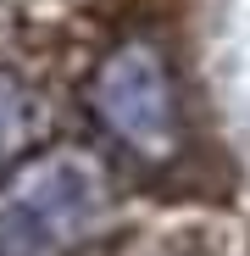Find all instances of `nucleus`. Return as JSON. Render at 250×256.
Returning a JSON list of instances; mask_svg holds the SVG:
<instances>
[{
  "label": "nucleus",
  "mask_w": 250,
  "mask_h": 256,
  "mask_svg": "<svg viewBox=\"0 0 250 256\" xmlns=\"http://www.w3.org/2000/svg\"><path fill=\"white\" fill-rule=\"evenodd\" d=\"M106 200L100 167L78 150H50L17 167L0 190V250L6 256H56L72 245Z\"/></svg>",
  "instance_id": "nucleus-1"
},
{
  "label": "nucleus",
  "mask_w": 250,
  "mask_h": 256,
  "mask_svg": "<svg viewBox=\"0 0 250 256\" xmlns=\"http://www.w3.org/2000/svg\"><path fill=\"white\" fill-rule=\"evenodd\" d=\"M95 100H100V117L122 140H134L139 150H167L173 145V128H178L173 78H167V67L150 45H122L100 67Z\"/></svg>",
  "instance_id": "nucleus-2"
}]
</instances>
